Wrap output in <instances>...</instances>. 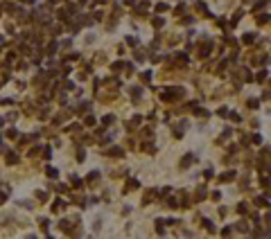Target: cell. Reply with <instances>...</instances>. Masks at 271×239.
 Returning <instances> with one entry per match:
<instances>
[{"label":"cell","instance_id":"1","mask_svg":"<svg viewBox=\"0 0 271 239\" xmlns=\"http://www.w3.org/2000/svg\"><path fill=\"white\" fill-rule=\"evenodd\" d=\"M7 163H16V156H14V153H7Z\"/></svg>","mask_w":271,"mask_h":239}]
</instances>
